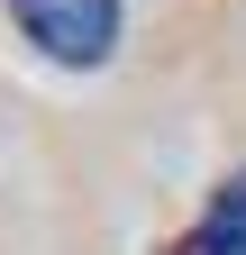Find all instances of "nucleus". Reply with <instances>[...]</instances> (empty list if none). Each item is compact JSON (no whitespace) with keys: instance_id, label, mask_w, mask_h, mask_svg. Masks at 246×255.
I'll return each instance as SVG.
<instances>
[{"instance_id":"f257e3e1","label":"nucleus","mask_w":246,"mask_h":255,"mask_svg":"<svg viewBox=\"0 0 246 255\" xmlns=\"http://www.w3.org/2000/svg\"><path fill=\"white\" fill-rule=\"evenodd\" d=\"M18 37L37 46L64 73H91V64L119 55V0H9Z\"/></svg>"},{"instance_id":"f03ea898","label":"nucleus","mask_w":246,"mask_h":255,"mask_svg":"<svg viewBox=\"0 0 246 255\" xmlns=\"http://www.w3.org/2000/svg\"><path fill=\"white\" fill-rule=\"evenodd\" d=\"M182 255H246V173H228L210 191V210H201V228H192Z\"/></svg>"}]
</instances>
